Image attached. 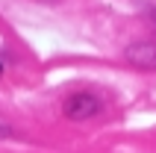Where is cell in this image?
<instances>
[{"mask_svg": "<svg viewBox=\"0 0 156 153\" xmlns=\"http://www.w3.org/2000/svg\"><path fill=\"white\" fill-rule=\"evenodd\" d=\"M100 109H103V103H100V97L91 94V91H77V94H71L68 100H65V106H62L65 118H71V121L94 118Z\"/></svg>", "mask_w": 156, "mask_h": 153, "instance_id": "6da1fadb", "label": "cell"}, {"mask_svg": "<svg viewBox=\"0 0 156 153\" xmlns=\"http://www.w3.org/2000/svg\"><path fill=\"white\" fill-rule=\"evenodd\" d=\"M150 18H153V24H156V9H153V12H150Z\"/></svg>", "mask_w": 156, "mask_h": 153, "instance_id": "277c9868", "label": "cell"}, {"mask_svg": "<svg viewBox=\"0 0 156 153\" xmlns=\"http://www.w3.org/2000/svg\"><path fill=\"white\" fill-rule=\"evenodd\" d=\"M130 65H139V68H150L156 71V41H133L127 50H124Z\"/></svg>", "mask_w": 156, "mask_h": 153, "instance_id": "7a4b0ae2", "label": "cell"}, {"mask_svg": "<svg viewBox=\"0 0 156 153\" xmlns=\"http://www.w3.org/2000/svg\"><path fill=\"white\" fill-rule=\"evenodd\" d=\"M0 138H12V130H9L6 124H0Z\"/></svg>", "mask_w": 156, "mask_h": 153, "instance_id": "3957f363", "label": "cell"}]
</instances>
